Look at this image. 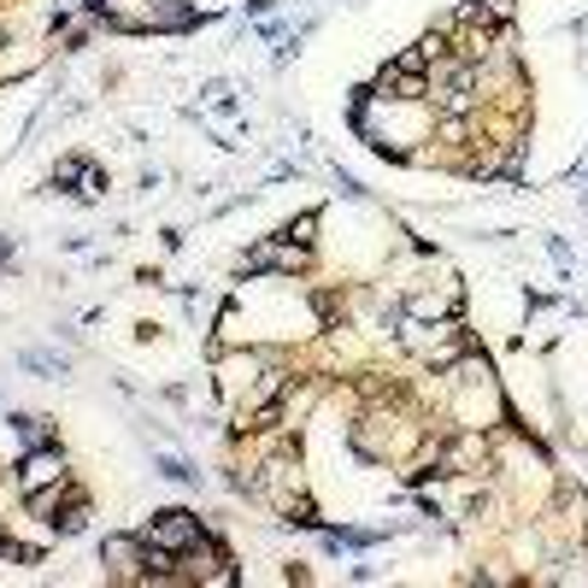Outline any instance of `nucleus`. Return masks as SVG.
Masks as SVG:
<instances>
[{"mask_svg":"<svg viewBox=\"0 0 588 588\" xmlns=\"http://www.w3.org/2000/svg\"><path fill=\"white\" fill-rule=\"evenodd\" d=\"M18 482H24V494H41L48 482H66V459H59V448H36L24 459V471H18Z\"/></svg>","mask_w":588,"mask_h":588,"instance_id":"nucleus-2","label":"nucleus"},{"mask_svg":"<svg viewBox=\"0 0 588 588\" xmlns=\"http://www.w3.org/2000/svg\"><path fill=\"white\" fill-rule=\"evenodd\" d=\"M141 541H147V548H154V553H165V559H171V553H195V541H200V523L188 518V512H165V518L154 523V530L141 536Z\"/></svg>","mask_w":588,"mask_h":588,"instance_id":"nucleus-1","label":"nucleus"}]
</instances>
